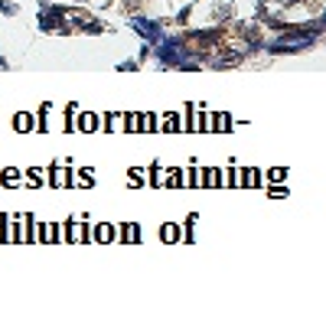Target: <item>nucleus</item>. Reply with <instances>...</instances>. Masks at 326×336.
<instances>
[{
    "label": "nucleus",
    "mask_w": 326,
    "mask_h": 336,
    "mask_svg": "<svg viewBox=\"0 0 326 336\" xmlns=\"http://www.w3.org/2000/svg\"><path fill=\"white\" fill-rule=\"evenodd\" d=\"M241 59H245V53L235 49V46H228V43H216V53L206 56V62L212 69H228V65H238Z\"/></svg>",
    "instance_id": "f257e3e1"
},
{
    "label": "nucleus",
    "mask_w": 326,
    "mask_h": 336,
    "mask_svg": "<svg viewBox=\"0 0 326 336\" xmlns=\"http://www.w3.org/2000/svg\"><path fill=\"white\" fill-rule=\"evenodd\" d=\"M186 39L196 43V46H202V49H209V46L222 43V30H196V33H189Z\"/></svg>",
    "instance_id": "f03ea898"
},
{
    "label": "nucleus",
    "mask_w": 326,
    "mask_h": 336,
    "mask_svg": "<svg viewBox=\"0 0 326 336\" xmlns=\"http://www.w3.org/2000/svg\"><path fill=\"white\" fill-rule=\"evenodd\" d=\"M212 20L216 23H232L235 20V3H232V0H218L216 7H212Z\"/></svg>",
    "instance_id": "7ed1b4c3"
},
{
    "label": "nucleus",
    "mask_w": 326,
    "mask_h": 336,
    "mask_svg": "<svg viewBox=\"0 0 326 336\" xmlns=\"http://www.w3.org/2000/svg\"><path fill=\"white\" fill-rule=\"evenodd\" d=\"M0 183H3V186H20V183H23L20 170H3V176H0Z\"/></svg>",
    "instance_id": "20e7f679"
},
{
    "label": "nucleus",
    "mask_w": 326,
    "mask_h": 336,
    "mask_svg": "<svg viewBox=\"0 0 326 336\" xmlns=\"http://www.w3.org/2000/svg\"><path fill=\"white\" fill-rule=\"evenodd\" d=\"M78 128H82V131H95L98 118H95V114H82V124H78Z\"/></svg>",
    "instance_id": "39448f33"
},
{
    "label": "nucleus",
    "mask_w": 326,
    "mask_h": 336,
    "mask_svg": "<svg viewBox=\"0 0 326 336\" xmlns=\"http://www.w3.org/2000/svg\"><path fill=\"white\" fill-rule=\"evenodd\" d=\"M13 128H17V131H30V114H17V118H13Z\"/></svg>",
    "instance_id": "423d86ee"
},
{
    "label": "nucleus",
    "mask_w": 326,
    "mask_h": 336,
    "mask_svg": "<svg viewBox=\"0 0 326 336\" xmlns=\"http://www.w3.org/2000/svg\"><path fill=\"white\" fill-rule=\"evenodd\" d=\"M173 239H180V228H173V222L163 228V242H173Z\"/></svg>",
    "instance_id": "0eeeda50"
},
{
    "label": "nucleus",
    "mask_w": 326,
    "mask_h": 336,
    "mask_svg": "<svg viewBox=\"0 0 326 336\" xmlns=\"http://www.w3.org/2000/svg\"><path fill=\"white\" fill-rule=\"evenodd\" d=\"M166 131H180V118L176 114H166Z\"/></svg>",
    "instance_id": "6e6552de"
},
{
    "label": "nucleus",
    "mask_w": 326,
    "mask_h": 336,
    "mask_svg": "<svg viewBox=\"0 0 326 336\" xmlns=\"http://www.w3.org/2000/svg\"><path fill=\"white\" fill-rule=\"evenodd\" d=\"M0 10L7 13V17H13V13H17V7H13V3H7V0H0Z\"/></svg>",
    "instance_id": "1a4fd4ad"
},
{
    "label": "nucleus",
    "mask_w": 326,
    "mask_h": 336,
    "mask_svg": "<svg viewBox=\"0 0 326 336\" xmlns=\"http://www.w3.org/2000/svg\"><path fill=\"white\" fill-rule=\"evenodd\" d=\"M39 173H43V170H30V183H33V186L43 183V176H39Z\"/></svg>",
    "instance_id": "9d476101"
}]
</instances>
